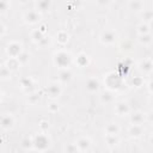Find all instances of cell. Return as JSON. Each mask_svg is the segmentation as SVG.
Segmentation results:
<instances>
[{"label": "cell", "mask_w": 153, "mask_h": 153, "mask_svg": "<svg viewBox=\"0 0 153 153\" xmlns=\"http://www.w3.org/2000/svg\"><path fill=\"white\" fill-rule=\"evenodd\" d=\"M23 19H24V22H26L29 24H36L41 20V13L36 8L26 10L23 14Z\"/></svg>", "instance_id": "obj_1"}, {"label": "cell", "mask_w": 153, "mask_h": 153, "mask_svg": "<svg viewBox=\"0 0 153 153\" xmlns=\"http://www.w3.org/2000/svg\"><path fill=\"white\" fill-rule=\"evenodd\" d=\"M23 51L24 49H23L22 43L17 41H12L7 44V54L10 55V57H18Z\"/></svg>", "instance_id": "obj_2"}, {"label": "cell", "mask_w": 153, "mask_h": 153, "mask_svg": "<svg viewBox=\"0 0 153 153\" xmlns=\"http://www.w3.org/2000/svg\"><path fill=\"white\" fill-rule=\"evenodd\" d=\"M116 38H117V35L114 30H105L102 32L99 39L103 44H112V43H115Z\"/></svg>", "instance_id": "obj_3"}, {"label": "cell", "mask_w": 153, "mask_h": 153, "mask_svg": "<svg viewBox=\"0 0 153 153\" xmlns=\"http://www.w3.org/2000/svg\"><path fill=\"white\" fill-rule=\"evenodd\" d=\"M54 61H55V63H56L59 67H60V65H61V61H65V63L68 66V63H69V61H71V55H69L68 53H66L65 50H61V51H59V53L55 54Z\"/></svg>", "instance_id": "obj_4"}, {"label": "cell", "mask_w": 153, "mask_h": 153, "mask_svg": "<svg viewBox=\"0 0 153 153\" xmlns=\"http://www.w3.org/2000/svg\"><path fill=\"white\" fill-rule=\"evenodd\" d=\"M14 122H16V120H14L12 114H5L1 117V127H2V129L12 128L14 126Z\"/></svg>", "instance_id": "obj_5"}, {"label": "cell", "mask_w": 153, "mask_h": 153, "mask_svg": "<svg viewBox=\"0 0 153 153\" xmlns=\"http://www.w3.org/2000/svg\"><path fill=\"white\" fill-rule=\"evenodd\" d=\"M130 111L129 109V105L124 102H118L115 104V112L118 115V116H124V115H128Z\"/></svg>", "instance_id": "obj_6"}, {"label": "cell", "mask_w": 153, "mask_h": 153, "mask_svg": "<svg viewBox=\"0 0 153 153\" xmlns=\"http://www.w3.org/2000/svg\"><path fill=\"white\" fill-rule=\"evenodd\" d=\"M146 121V114L141 111H136L130 115V122L131 124H142Z\"/></svg>", "instance_id": "obj_7"}, {"label": "cell", "mask_w": 153, "mask_h": 153, "mask_svg": "<svg viewBox=\"0 0 153 153\" xmlns=\"http://www.w3.org/2000/svg\"><path fill=\"white\" fill-rule=\"evenodd\" d=\"M47 92H48V94H49L51 98H56V97H59V94L61 93V87H60V85H59L57 82H53V84L48 85Z\"/></svg>", "instance_id": "obj_8"}, {"label": "cell", "mask_w": 153, "mask_h": 153, "mask_svg": "<svg viewBox=\"0 0 153 153\" xmlns=\"http://www.w3.org/2000/svg\"><path fill=\"white\" fill-rule=\"evenodd\" d=\"M145 129L142 127V124H131L129 127V134L133 137H140L143 134Z\"/></svg>", "instance_id": "obj_9"}, {"label": "cell", "mask_w": 153, "mask_h": 153, "mask_svg": "<svg viewBox=\"0 0 153 153\" xmlns=\"http://www.w3.org/2000/svg\"><path fill=\"white\" fill-rule=\"evenodd\" d=\"M75 145H76V147H78L79 151H87L90 148V146H91V141H90L88 137L82 136V137H79L76 140V143Z\"/></svg>", "instance_id": "obj_10"}, {"label": "cell", "mask_w": 153, "mask_h": 153, "mask_svg": "<svg viewBox=\"0 0 153 153\" xmlns=\"http://www.w3.org/2000/svg\"><path fill=\"white\" fill-rule=\"evenodd\" d=\"M128 7L133 11H137V12H142L145 10V2L143 1H139V0H134V1H128L127 2Z\"/></svg>", "instance_id": "obj_11"}, {"label": "cell", "mask_w": 153, "mask_h": 153, "mask_svg": "<svg viewBox=\"0 0 153 153\" xmlns=\"http://www.w3.org/2000/svg\"><path fill=\"white\" fill-rule=\"evenodd\" d=\"M105 133H106V135H112V136L118 135V133H120L118 124H116V123H109L105 127Z\"/></svg>", "instance_id": "obj_12"}, {"label": "cell", "mask_w": 153, "mask_h": 153, "mask_svg": "<svg viewBox=\"0 0 153 153\" xmlns=\"http://www.w3.org/2000/svg\"><path fill=\"white\" fill-rule=\"evenodd\" d=\"M140 16H141V18H142L143 23L149 24V23H152V22H153V10H151V8L143 10V11L140 13Z\"/></svg>", "instance_id": "obj_13"}, {"label": "cell", "mask_w": 153, "mask_h": 153, "mask_svg": "<svg viewBox=\"0 0 153 153\" xmlns=\"http://www.w3.org/2000/svg\"><path fill=\"white\" fill-rule=\"evenodd\" d=\"M136 31H137L139 36H140V35H146V33H149V31H151V26H149V24L142 22V23H140V24L137 25Z\"/></svg>", "instance_id": "obj_14"}, {"label": "cell", "mask_w": 153, "mask_h": 153, "mask_svg": "<svg viewBox=\"0 0 153 153\" xmlns=\"http://www.w3.org/2000/svg\"><path fill=\"white\" fill-rule=\"evenodd\" d=\"M139 42L143 45H148L153 42V35H151V32L146 33V35H140L139 36Z\"/></svg>", "instance_id": "obj_15"}, {"label": "cell", "mask_w": 153, "mask_h": 153, "mask_svg": "<svg viewBox=\"0 0 153 153\" xmlns=\"http://www.w3.org/2000/svg\"><path fill=\"white\" fill-rule=\"evenodd\" d=\"M98 86H99V84H98L97 79H94V78L88 79L87 82H86V88H87L88 91H92V92L97 91V90H98Z\"/></svg>", "instance_id": "obj_16"}, {"label": "cell", "mask_w": 153, "mask_h": 153, "mask_svg": "<svg viewBox=\"0 0 153 153\" xmlns=\"http://www.w3.org/2000/svg\"><path fill=\"white\" fill-rule=\"evenodd\" d=\"M50 5H51V2L48 1V0H45V1H37V2H36V10L41 13V12L48 10V8L50 7Z\"/></svg>", "instance_id": "obj_17"}, {"label": "cell", "mask_w": 153, "mask_h": 153, "mask_svg": "<svg viewBox=\"0 0 153 153\" xmlns=\"http://www.w3.org/2000/svg\"><path fill=\"white\" fill-rule=\"evenodd\" d=\"M6 66L10 71H13V69H17L20 66V62L18 61L17 57H10V60L6 62Z\"/></svg>", "instance_id": "obj_18"}, {"label": "cell", "mask_w": 153, "mask_h": 153, "mask_svg": "<svg viewBox=\"0 0 153 153\" xmlns=\"http://www.w3.org/2000/svg\"><path fill=\"white\" fill-rule=\"evenodd\" d=\"M152 66H153V60H143L140 63V68L142 71H146V72L152 71Z\"/></svg>", "instance_id": "obj_19"}, {"label": "cell", "mask_w": 153, "mask_h": 153, "mask_svg": "<svg viewBox=\"0 0 153 153\" xmlns=\"http://www.w3.org/2000/svg\"><path fill=\"white\" fill-rule=\"evenodd\" d=\"M72 79V73L67 69V68H65V69H62L61 71V73H60V80H65V81H69Z\"/></svg>", "instance_id": "obj_20"}, {"label": "cell", "mask_w": 153, "mask_h": 153, "mask_svg": "<svg viewBox=\"0 0 153 153\" xmlns=\"http://www.w3.org/2000/svg\"><path fill=\"white\" fill-rule=\"evenodd\" d=\"M114 99H115V98H114L112 93H110V92H106V93L104 92L103 96H102V102H103V103H106V104L114 102Z\"/></svg>", "instance_id": "obj_21"}, {"label": "cell", "mask_w": 153, "mask_h": 153, "mask_svg": "<svg viewBox=\"0 0 153 153\" xmlns=\"http://www.w3.org/2000/svg\"><path fill=\"white\" fill-rule=\"evenodd\" d=\"M65 149H66V153H76L79 151L75 143H67L65 146Z\"/></svg>", "instance_id": "obj_22"}, {"label": "cell", "mask_w": 153, "mask_h": 153, "mask_svg": "<svg viewBox=\"0 0 153 153\" xmlns=\"http://www.w3.org/2000/svg\"><path fill=\"white\" fill-rule=\"evenodd\" d=\"M17 59H18V61L20 62V65H24V63H26V62L29 61V54L24 50V51H23V53L17 57Z\"/></svg>", "instance_id": "obj_23"}, {"label": "cell", "mask_w": 153, "mask_h": 153, "mask_svg": "<svg viewBox=\"0 0 153 153\" xmlns=\"http://www.w3.org/2000/svg\"><path fill=\"white\" fill-rule=\"evenodd\" d=\"M10 76H11V71L7 68L6 65H4V66L1 67V78H2V79H7V78H10Z\"/></svg>", "instance_id": "obj_24"}, {"label": "cell", "mask_w": 153, "mask_h": 153, "mask_svg": "<svg viewBox=\"0 0 153 153\" xmlns=\"http://www.w3.org/2000/svg\"><path fill=\"white\" fill-rule=\"evenodd\" d=\"M10 6H11V4L7 0H0V11L1 12H5L6 10H8Z\"/></svg>", "instance_id": "obj_25"}, {"label": "cell", "mask_w": 153, "mask_h": 153, "mask_svg": "<svg viewBox=\"0 0 153 153\" xmlns=\"http://www.w3.org/2000/svg\"><path fill=\"white\" fill-rule=\"evenodd\" d=\"M106 142L109 145H116L118 142V137L117 135L116 136H112V135H106Z\"/></svg>", "instance_id": "obj_26"}, {"label": "cell", "mask_w": 153, "mask_h": 153, "mask_svg": "<svg viewBox=\"0 0 153 153\" xmlns=\"http://www.w3.org/2000/svg\"><path fill=\"white\" fill-rule=\"evenodd\" d=\"M48 108H49V110H50L51 112H56V111L60 109L59 104H57V103H55V102H51V103L48 105Z\"/></svg>", "instance_id": "obj_27"}, {"label": "cell", "mask_w": 153, "mask_h": 153, "mask_svg": "<svg viewBox=\"0 0 153 153\" xmlns=\"http://www.w3.org/2000/svg\"><path fill=\"white\" fill-rule=\"evenodd\" d=\"M146 121H148V122H153V112H149L148 115H146Z\"/></svg>", "instance_id": "obj_28"}, {"label": "cell", "mask_w": 153, "mask_h": 153, "mask_svg": "<svg viewBox=\"0 0 153 153\" xmlns=\"http://www.w3.org/2000/svg\"><path fill=\"white\" fill-rule=\"evenodd\" d=\"M1 30H2L1 36H4V35H5V31H6V27H5V24H4V23H1Z\"/></svg>", "instance_id": "obj_29"}, {"label": "cell", "mask_w": 153, "mask_h": 153, "mask_svg": "<svg viewBox=\"0 0 153 153\" xmlns=\"http://www.w3.org/2000/svg\"><path fill=\"white\" fill-rule=\"evenodd\" d=\"M148 88H149V91L153 93V80L149 82V85H148Z\"/></svg>", "instance_id": "obj_30"}, {"label": "cell", "mask_w": 153, "mask_h": 153, "mask_svg": "<svg viewBox=\"0 0 153 153\" xmlns=\"http://www.w3.org/2000/svg\"><path fill=\"white\" fill-rule=\"evenodd\" d=\"M30 153H42L41 151H38V149H33V151H31Z\"/></svg>", "instance_id": "obj_31"}, {"label": "cell", "mask_w": 153, "mask_h": 153, "mask_svg": "<svg viewBox=\"0 0 153 153\" xmlns=\"http://www.w3.org/2000/svg\"><path fill=\"white\" fill-rule=\"evenodd\" d=\"M151 142H152V145H153V135L151 136Z\"/></svg>", "instance_id": "obj_32"}, {"label": "cell", "mask_w": 153, "mask_h": 153, "mask_svg": "<svg viewBox=\"0 0 153 153\" xmlns=\"http://www.w3.org/2000/svg\"><path fill=\"white\" fill-rule=\"evenodd\" d=\"M152 103H153V98H152Z\"/></svg>", "instance_id": "obj_33"}]
</instances>
